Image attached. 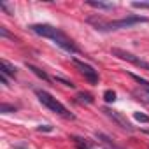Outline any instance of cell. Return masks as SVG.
Returning <instances> with one entry per match:
<instances>
[{"label":"cell","instance_id":"cell-1","mask_svg":"<svg viewBox=\"0 0 149 149\" xmlns=\"http://www.w3.org/2000/svg\"><path fill=\"white\" fill-rule=\"evenodd\" d=\"M30 30H32L33 33L40 35V37H46V39L53 40L56 46H60V47H61L63 51H67V53H72V54L79 53V47L74 44V40H72L70 37H67V35H65L60 28H56V26H51V25H46V23H39V25H32Z\"/></svg>","mask_w":149,"mask_h":149},{"label":"cell","instance_id":"cell-2","mask_svg":"<svg viewBox=\"0 0 149 149\" xmlns=\"http://www.w3.org/2000/svg\"><path fill=\"white\" fill-rule=\"evenodd\" d=\"M86 21L90 25H93L98 32H112V30L130 28L137 23H147V18H144V16H128V18H123V19L109 21V19H104L102 16H90Z\"/></svg>","mask_w":149,"mask_h":149},{"label":"cell","instance_id":"cell-3","mask_svg":"<svg viewBox=\"0 0 149 149\" xmlns=\"http://www.w3.org/2000/svg\"><path fill=\"white\" fill-rule=\"evenodd\" d=\"M35 95L39 97V100H40V104H44L49 111H53V112H56L58 116H61V118H67V119H74V114L61 104V102H58L51 93H47V91H44V90H37L35 91Z\"/></svg>","mask_w":149,"mask_h":149},{"label":"cell","instance_id":"cell-4","mask_svg":"<svg viewBox=\"0 0 149 149\" xmlns=\"http://www.w3.org/2000/svg\"><path fill=\"white\" fill-rule=\"evenodd\" d=\"M111 53H112V56H118L119 60L130 61V63H133L135 67H139V68H144V70H147V72H149V63H147V61H144L140 56H135L133 53H130V51H125V49H119V47H114Z\"/></svg>","mask_w":149,"mask_h":149},{"label":"cell","instance_id":"cell-5","mask_svg":"<svg viewBox=\"0 0 149 149\" xmlns=\"http://www.w3.org/2000/svg\"><path fill=\"white\" fill-rule=\"evenodd\" d=\"M72 63L77 67V70L83 74L84 79H86L90 84H98V72H97L90 63H86V61H83V60H77V58H74Z\"/></svg>","mask_w":149,"mask_h":149},{"label":"cell","instance_id":"cell-6","mask_svg":"<svg viewBox=\"0 0 149 149\" xmlns=\"http://www.w3.org/2000/svg\"><path fill=\"white\" fill-rule=\"evenodd\" d=\"M102 112H104L107 118H111L118 126H121L123 130H126L128 133H133V132H135V126H133V125H132V123L121 114V112H118V111H114V109H111V107H104Z\"/></svg>","mask_w":149,"mask_h":149},{"label":"cell","instance_id":"cell-7","mask_svg":"<svg viewBox=\"0 0 149 149\" xmlns=\"http://www.w3.org/2000/svg\"><path fill=\"white\" fill-rule=\"evenodd\" d=\"M0 74H4V76H16V67L11 65L7 60H2L0 61Z\"/></svg>","mask_w":149,"mask_h":149},{"label":"cell","instance_id":"cell-8","mask_svg":"<svg viewBox=\"0 0 149 149\" xmlns=\"http://www.w3.org/2000/svg\"><path fill=\"white\" fill-rule=\"evenodd\" d=\"M26 68H28V70H32L39 79H42V81H46V83H49V81H51V77L47 76V74H46L42 68H39V67H35V65H32V63H26Z\"/></svg>","mask_w":149,"mask_h":149},{"label":"cell","instance_id":"cell-9","mask_svg":"<svg viewBox=\"0 0 149 149\" xmlns=\"http://www.w3.org/2000/svg\"><path fill=\"white\" fill-rule=\"evenodd\" d=\"M90 7H95V9H104V11H112L116 6L112 2H95V0H88L86 2Z\"/></svg>","mask_w":149,"mask_h":149},{"label":"cell","instance_id":"cell-10","mask_svg":"<svg viewBox=\"0 0 149 149\" xmlns=\"http://www.w3.org/2000/svg\"><path fill=\"white\" fill-rule=\"evenodd\" d=\"M128 76H130V77H132V79H133V81H135L142 90H144V91H149V81H146L144 77L137 76V74H133V72H128Z\"/></svg>","mask_w":149,"mask_h":149},{"label":"cell","instance_id":"cell-11","mask_svg":"<svg viewBox=\"0 0 149 149\" xmlns=\"http://www.w3.org/2000/svg\"><path fill=\"white\" fill-rule=\"evenodd\" d=\"M77 98H79V102H83V104H93V102H95L93 95H91V93H86V91H79V93H77Z\"/></svg>","mask_w":149,"mask_h":149},{"label":"cell","instance_id":"cell-12","mask_svg":"<svg viewBox=\"0 0 149 149\" xmlns=\"http://www.w3.org/2000/svg\"><path fill=\"white\" fill-rule=\"evenodd\" d=\"M95 137H97L98 140H102L104 144H107V146H111L112 149H116V146H114V142H112V140H111V139H109L107 135H104V133H100V132H95Z\"/></svg>","mask_w":149,"mask_h":149},{"label":"cell","instance_id":"cell-13","mask_svg":"<svg viewBox=\"0 0 149 149\" xmlns=\"http://www.w3.org/2000/svg\"><path fill=\"white\" fill-rule=\"evenodd\" d=\"M104 100H105L107 104H111V102H114V100H116V93H114L112 90H107V91L104 93Z\"/></svg>","mask_w":149,"mask_h":149},{"label":"cell","instance_id":"cell-14","mask_svg":"<svg viewBox=\"0 0 149 149\" xmlns=\"http://www.w3.org/2000/svg\"><path fill=\"white\" fill-rule=\"evenodd\" d=\"M0 112H4V114H9V112H16V107H14V105H7V104H2V105H0Z\"/></svg>","mask_w":149,"mask_h":149},{"label":"cell","instance_id":"cell-15","mask_svg":"<svg viewBox=\"0 0 149 149\" xmlns=\"http://www.w3.org/2000/svg\"><path fill=\"white\" fill-rule=\"evenodd\" d=\"M135 95L139 97V100H144V102H147V104H149V91L140 90V91H135Z\"/></svg>","mask_w":149,"mask_h":149},{"label":"cell","instance_id":"cell-16","mask_svg":"<svg viewBox=\"0 0 149 149\" xmlns=\"http://www.w3.org/2000/svg\"><path fill=\"white\" fill-rule=\"evenodd\" d=\"M133 118H135L137 121H140V123H149V116H146V114H142V112H135Z\"/></svg>","mask_w":149,"mask_h":149},{"label":"cell","instance_id":"cell-17","mask_svg":"<svg viewBox=\"0 0 149 149\" xmlns=\"http://www.w3.org/2000/svg\"><path fill=\"white\" fill-rule=\"evenodd\" d=\"M0 35L6 37V39H11V40H16V37H14L13 33H9V32H7V28H4V26H0Z\"/></svg>","mask_w":149,"mask_h":149},{"label":"cell","instance_id":"cell-18","mask_svg":"<svg viewBox=\"0 0 149 149\" xmlns=\"http://www.w3.org/2000/svg\"><path fill=\"white\" fill-rule=\"evenodd\" d=\"M132 7H135V9H149V2H132Z\"/></svg>","mask_w":149,"mask_h":149},{"label":"cell","instance_id":"cell-19","mask_svg":"<svg viewBox=\"0 0 149 149\" xmlns=\"http://www.w3.org/2000/svg\"><path fill=\"white\" fill-rule=\"evenodd\" d=\"M56 81H60V83H63V84H65V86H68V88H76V84H74L72 81H68V79H63V77H60V76L56 77Z\"/></svg>","mask_w":149,"mask_h":149},{"label":"cell","instance_id":"cell-20","mask_svg":"<svg viewBox=\"0 0 149 149\" xmlns=\"http://www.w3.org/2000/svg\"><path fill=\"white\" fill-rule=\"evenodd\" d=\"M37 132H53V126H49V125H40V126H37Z\"/></svg>","mask_w":149,"mask_h":149},{"label":"cell","instance_id":"cell-21","mask_svg":"<svg viewBox=\"0 0 149 149\" xmlns=\"http://www.w3.org/2000/svg\"><path fill=\"white\" fill-rule=\"evenodd\" d=\"M0 9H4V11H6L7 14H14V11H13V9H11V7L7 6V4H0Z\"/></svg>","mask_w":149,"mask_h":149},{"label":"cell","instance_id":"cell-22","mask_svg":"<svg viewBox=\"0 0 149 149\" xmlns=\"http://www.w3.org/2000/svg\"><path fill=\"white\" fill-rule=\"evenodd\" d=\"M142 132H144V133H146V135H149V130H142Z\"/></svg>","mask_w":149,"mask_h":149}]
</instances>
